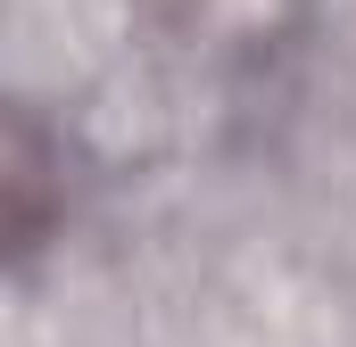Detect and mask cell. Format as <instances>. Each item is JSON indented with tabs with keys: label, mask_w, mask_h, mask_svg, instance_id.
Returning a JSON list of instances; mask_svg holds the SVG:
<instances>
[{
	"label": "cell",
	"mask_w": 356,
	"mask_h": 347,
	"mask_svg": "<svg viewBox=\"0 0 356 347\" xmlns=\"http://www.w3.org/2000/svg\"><path fill=\"white\" fill-rule=\"evenodd\" d=\"M42 223H50V141L33 116H17V141H8V240H17V257L42 248Z\"/></svg>",
	"instance_id": "6da1fadb"
}]
</instances>
